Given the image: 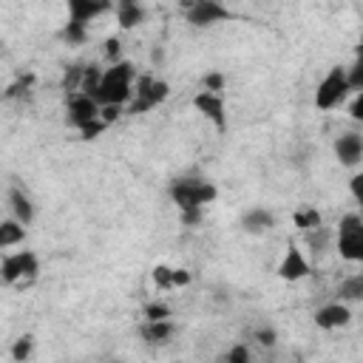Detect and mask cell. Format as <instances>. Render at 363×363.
Instances as JSON below:
<instances>
[{
    "mask_svg": "<svg viewBox=\"0 0 363 363\" xmlns=\"http://www.w3.org/2000/svg\"><path fill=\"white\" fill-rule=\"evenodd\" d=\"M133 85H136V68L128 60L108 62V68H102V79L94 99L99 105H128L133 96Z\"/></svg>",
    "mask_w": 363,
    "mask_h": 363,
    "instance_id": "cell-2",
    "label": "cell"
},
{
    "mask_svg": "<svg viewBox=\"0 0 363 363\" xmlns=\"http://www.w3.org/2000/svg\"><path fill=\"white\" fill-rule=\"evenodd\" d=\"M332 150H335V159H337L343 167H354V164L363 162V136L354 133V130L340 133V136L335 139Z\"/></svg>",
    "mask_w": 363,
    "mask_h": 363,
    "instance_id": "cell-11",
    "label": "cell"
},
{
    "mask_svg": "<svg viewBox=\"0 0 363 363\" xmlns=\"http://www.w3.org/2000/svg\"><path fill=\"white\" fill-rule=\"evenodd\" d=\"M337 295H340V301H363V272L346 278L337 286Z\"/></svg>",
    "mask_w": 363,
    "mask_h": 363,
    "instance_id": "cell-19",
    "label": "cell"
},
{
    "mask_svg": "<svg viewBox=\"0 0 363 363\" xmlns=\"http://www.w3.org/2000/svg\"><path fill=\"white\" fill-rule=\"evenodd\" d=\"M238 224H241L244 233H250V235H261V233L272 230V227L278 224V218H275V213H269L267 207H250V210L241 216Z\"/></svg>",
    "mask_w": 363,
    "mask_h": 363,
    "instance_id": "cell-14",
    "label": "cell"
},
{
    "mask_svg": "<svg viewBox=\"0 0 363 363\" xmlns=\"http://www.w3.org/2000/svg\"><path fill=\"white\" fill-rule=\"evenodd\" d=\"M105 60H108V62H119V60H122V45H119L116 37L105 40Z\"/></svg>",
    "mask_w": 363,
    "mask_h": 363,
    "instance_id": "cell-28",
    "label": "cell"
},
{
    "mask_svg": "<svg viewBox=\"0 0 363 363\" xmlns=\"http://www.w3.org/2000/svg\"><path fill=\"white\" fill-rule=\"evenodd\" d=\"M224 360H227V363H250V349H247L244 343H238V346H233V349L224 354Z\"/></svg>",
    "mask_w": 363,
    "mask_h": 363,
    "instance_id": "cell-27",
    "label": "cell"
},
{
    "mask_svg": "<svg viewBox=\"0 0 363 363\" xmlns=\"http://www.w3.org/2000/svg\"><path fill=\"white\" fill-rule=\"evenodd\" d=\"M349 116H352L354 122H363V91H357L354 99L349 102Z\"/></svg>",
    "mask_w": 363,
    "mask_h": 363,
    "instance_id": "cell-30",
    "label": "cell"
},
{
    "mask_svg": "<svg viewBox=\"0 0 363 363\" xmlns=\"http://www.w3.org/2000/svg\"><path fill=\"white\" fill-rule=\"evenodd\" d=\"M153 284L159 289H176V267H167V264L153 267Z\"/></svg>",
    "mask_w": 363,
    "mask_h": 363,
    "instance_id": "cell-21",
    "label": "cell"
},
{
    "mask_svg": "<svg viewBox=\"0 0 363 363\" xmlns=\"http://www.w3.org/2000/svg\"><path fill=\"white\" fill-rule=\"evenodd\" d=\"M113 14L122 31H130L145 23V6L139 0H113Z\"/></svg>",
    "mask_w": 363,
    "mask_h": 363,
    "instance_id": "cell-15",
    "label": "cell"
},
{
    "mask_svg": "<svg viewBox=\"0 0 363 363\" xmlns=\"http://www.w3.org/2000/svg\"><path fill=\"white\" fill-rule=\"evenodd\" d=\"M65 9H68V20L88 26L91 20H96L108 9H113V0H65Z\"/></svg>",
    "mask_w": 363,
    "mask_h": 363,
    "instance_id": "cell-13",
    "label": "cell"
},
{
    "mask_svg": "<svg viewBox=\"0 0 363 363\" xmlns=\"http://www.w3.org/2000/svg\"><path fill=\"white\" fill-rule=\"evenodd\" d=\"M349 320H352V309H349L343 301L323 303V306L315 312V326H318V329H326V332L343 329V326H349Z\"/></svg>",
    "mask_w": 363,
    "mask_h": 363,
    "instance_id": "cell-12",
    "label": "cell"
},
{
    "mask_svg": "<svg viewBox=\"0 0 363 363\" xmlns=\"http://www.w3.org/2000/svg\"><path fill=\"white\" fill-rule=\"evenodd\" d=\"M335 247H337V252H340L343 261L363 264V216L346 213V216L337 221Z\"/></svg>",
    "mask_w": 363,
    "mask_h": 363,
    "instance_id": "cell-5",
    "label": "cell"
},
{
    "mask_svg": "<svg viewBox=\"0 0 363 363\" xmlns=\"http://www.w3.org/2000/svg\"><path fill=\"white\" fill-rule=\"evenodd\" d=\"M170 96V85L164 79H156V77H136V85H133V96L128 102V113H147L153 108H159L164 99Z\"/></svg>",
    "mask_w": 363,
    "mask_h": 363,
    "instance_id": "cell-6",
    "label": "cell"
},
{
    "mask_svg": "<svg viewBox=\"0 0 363 363\" xmlns=\"http://www.w3.org/2000/svg\"><path fill=\"white\" fill-rule=\"evenodd\" d=\"M40 272V258L34 250H17V252H6L0 261V278L6 286H23L28 281H34Z\"/></svg>",
    "mask_w": 363,
    "mask_h": 363,
    "instance_id": "cell-4",
    "label": "cell"
},
{
    "mask_svg": "<svg viewBox=\"0 0 363 363\" xmlns=\"http://www.w3.org/2000/svg\"><path fill=\"white\" fill-rule=\"evenodd\" d=\"M167 196H170V201L179 207L182 224L196 227V224L201 221V216H204V207L218 199V187H216L210 179L182 176V179H173V182L167 184Z\"/></svg>",
    "mask_w": 363,
    "mask_h": 363,
    "instance_id": "cell-1",
    "label": "cell"
},
{
    "mask_svg": "<svg viewBox=\"0 0 363 363\" xmlns=\"http://www.w3.org/2000/svg\"><path fill=\"white\" fill-rule=\"evenodd\" d=\"M193 108H196L204 119H210L218 133L227 130V108H224V94H221V91H207V88H201V91L193 96Z\"/></svg>",
    "mask_w": 363,
    "mask_h": 363,
    "instance_id": "cell-9",
    "label": "cell"
},
{
    "mask_svg": "<svg viewBox=\"0 0 363 363\" xmlns=\"http://www.w3.org/2000/svg\"><path fill=\"white\" fill-rule=\"evenodd\" d=\"M184 20L193 28H210V26L235 20V14L221 0H190L187 9H184Z\"/></svg>",
    "mask_w": 363,
    "mask_h": 363,
    "instance_id": "cell-8",
    "label": "cell"
},
{
    "mask_svg": "<svg viewBox=\"0 0 363 363\" xmlns=\"http://www.w3.org/2000/svg\"><path fill=\"white\" fill-rule=\"evenodd\" d=\"M96 119H102V105L91 94H82V91L68 94V99H65V122H68V128L82 130V128L94 125Z\"/></svg>",
    "mask_w": 363,
    "mask_h": 363,
    "instance_id": "cell-7",
    "label": "cell"
},
{
    "mask_svg": "<svg viewBox=\"0 0 363 363\" xmlns=\"http://www.w3.org/2000/svg\"><path fill=\"white\" fill-rule=\"evenodd\" d=\"M139 335H142V340L150 343V346H164V343H170V337L176 335V326H173L170 318H162V320H145V323L139 326Z\"/></svg>",
    "mask_w": 363,
    "mask_h": 363,
    "instance_id": "cell-16",
    "label": "cell"
},
{
    "mask_svg": "<svg viewBox=\"0 0 363 363\" xmlns=\"http://www.w3.org/2000/svg\"><path fill=\"white\" fill-rule=\"evenodd\" d=\"M349 94H352L349 68L332 65V68L320 77V82H318V88H315V108H318V111H332V108L343 105Z\"/></svg>",
    "mask_w": 363,
    "mask_h": 363,
    "instance_id": "cell-3",
    "label": "cell"
},
{
    "mask_svg": "<svg viewBox=\"0 0 363 363\" xmlns=\"http://www.w3.org/2000/svg\"><path fill=\"white\" fill-rule=\"evenodd\" d=\"M162 318H170V306L162 303V301H153L145 306V320H162Z\"/></svg>",
    "mask_w": 363,
    "mask_h": 363,
    "instance_id": "cell-25",
    "label": "cell"
},
{
    "mask_svg": "<svg viewBox=\"0 0 363 363\" xmlns=\"http://www.w3.org/2000/svg\"><path fill=\"white\" fill-rule=\"evenodd\" d=\"M357 54H363V37L357 40V48H354V57H357Z\"/></svg>",
    "mask_w": 363,
    "mask_h": 363,
    "instance_id": "cell-33",
    "label": "cell"
},
{
    "mask_svg": "<svg viewBox=\"0 0 363 363\" xmlns=\"http://www.w3.org/2000/svg\"><path fill=\"white\" fill-rule=\"evenodd\" d=\"M31 352H34V337L31 335H23V337H17L14 343H11V360L14 363H23V360H28L31 357Z\"/></svg>",
    "mask_w": 363,
    "mask_h": 363,
    "instance_id": "cell-22",
    "label": "cell"
},
{
    "mask_svg": "<svg viewBox=\"0 0 363 363\" xmlns=\"http://www.w3.org/2000/svg\"><path fill=\"white\" fill-rule=\"evenodd\" d=\"M60 37H62L68 45H82V43L88 40V26H85V23H77V20H68Z\"/></svg>",
    "mask_w": 363,
    "mask_h": 363,
    "instance_id": "cell-20",
    "label": "cell"
},
{
    "mask_svg": "<svg viewBox=\"0 0 363 363\" xmlns=\"http://www.w3.org/2000/svg\"><path fill=\"white\" fill-rule=\"evenodd\" d=\"M275 337H278V335H275V329H269V326L255 332V340H258L261 346H272V343H275Z\"/></svg>",
    "mask_w": 363,
    "mask_h": 363,
    "instance_id": "cell-31",
    "label": "cell"
},
{
    "mask_svg": "<svg viewBox=\"0 0 363 363\" xmlns=\"http://www.w3.org/2000/svg\"><path fill=\"white\" fill-rule=\"evenodd\" d=\"M295 224H298L301 230H318V227H320V213H318L315 207H306V210L295 213Z\"/></svg>",
    "mask_w": 363,
    "mask_h": 363,
    "instance_id": "cell-23",
    "label": "cell"
},
{
    "mask_svg": "<svg viewBox=\"0 0 363 363\" xmlns=\"http://www.w3.org/2000/svg\"><path fill=\"white\" fill-rule=\"evenodd\" d=\"M349 82H352V91H363V54H357L354 62L349 65Z\"/></svg>",
    "mask_w": 363,
    "mask_h": 363,
    "instance_id": "cell-24",
    "label": "cell"
},
{
    "mask_svg": "<svg viewBox=\"0 0 363 363\" xmlns=\"http://www.w3.org/2000/svg\"><path fill=\"white\" fill-rule=\"evenodd\" d=\"M9 210H11V216H14L17 221H23L26 227L34 221V201H31V196H28L20 184H11V187H9Z\"/></svg>",
    "mask_w": 363,
    "mask_h": 363,
    "instance_id": "cell-17",
    "label": "cell"
},
{
    "mask_svg": "<svg viewBox=\"0 0 363 363\" xmlns=\"http://www.w3.org/2000/svg\"><path fill=\"white\" fill-rule=\"evenodd\" d=\"M122 108L125 105H102V119L111 125L113 119H119V113H122Z\"/></svg>",
    "mask_w": 363,
    "mask_h": 363,
    "instance_id": "cell-32",
    "label": "cell"
},
{
    "mask_svg": "<svg viewBox=\"0 0 363 363\" xmlns=\"http://www.w3.org/2000/svg\"><path fill=\"white\" fill-rule=\"evenodd\" d=\"M309 272H312V267H309L303 250L289 241L284 255H281V261H278V278L281 281H303Z\"/></svg>",
    "mask_w": 363,
    "mask_h": 363,
    "instance_id": "cell-10",
    "label": "cell"
},
{
    "mask_svg": "<svg viewBox=\"0 0 363 363\" xmlns=\"http://www.w3.org/2000/svg\"><path fill=\"white\" fill-rule=\"evenodd\" d=\"M23 238H26V224L17 221L14 216L0 224V250H9L14 244H23Z\"/></svg>",
    "mask_w": 363,
    "mask_h": 363,
    "instance_id": "cell-18",
    "label": "cell"
},
{
    "mask_svg": "<svg viewBox=\"0 0 363 363\" xmlns=\"http://www.w3.org/2000/svg\"><path fill=\"white\" fill-rule=\"evenodd\" d=\"M224 82H227V79H224V74H218V71H216V74H207V77H204L201 88H207V91H224Z\"/></svg>",
    "mask_w": 363,
    "mask_h": 363,
    "instance_id": "cell-29",
    "label": "cell"
},
{
    "mask_svg": "<svg viewBox=\"0 0 363 363\" xmlns=\"http://www.w3.org/2000/svg\"><path fill=\"white\" fill-rule=\"evenodd\" d=\"M349 193H352V199L360 204V210H363V170H357L352 179H349Z\"/></svg>",
    "mask_w": 363,
    "mask_h": 363,
    "instance_id": "cell-26",
    "label": "cell"
}]
</instances>
